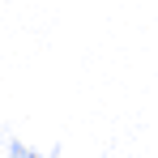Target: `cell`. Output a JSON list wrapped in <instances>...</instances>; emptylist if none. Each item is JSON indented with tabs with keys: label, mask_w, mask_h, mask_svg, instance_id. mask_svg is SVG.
I'll return each mask as SVG.
<instances>
[{
	"label": "cell",
	"mask_w": 158,
	"mask_h": 158,
	"mask_svg": "<svg viewBox=\"0 0 158 158\" xmlns=\"http://www.w3.org/2000/svg\"><path fill=\"white\" fill-rule=\"evenodd\" d=\"M0 158H47V154H39L34 145L17 141V137H4V145H0Z\"/></svg>",
	"instance_id": "cell-1"
}]
</instances>
